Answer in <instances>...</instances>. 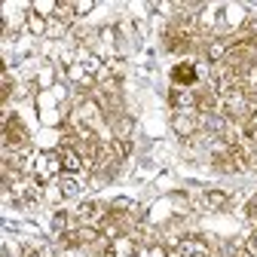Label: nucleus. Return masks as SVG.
I'll return each instance as SVG.
<instances>
[{"label": "nucleus", "instance_id": "obj_25", "mask_svg": "<svg viewBox=\"0 0 257 257\" xmlns=\"http://www.w3.org/2000/svg\"><path fill=\"white\" fill-rule=\"evenodd\" d=\"M98 37H101V43L113 46V43H116V31H113V28H98Z\"/></svg>", "mask_w": 257, "mask_h": 257}, {"label": "nucleus", "instance_id": "obj_14", "mask_svg": "<svg viewBox=\"0 0 257 257\" xmlns=\"http://www.w3.org/2000/svg\"><path fill=\"white\" fill-rule=\"evenodd\" d=\"M77 64H83V68L95 77V80H98L101 74H104V61L98 58V55H95V52H86V49H80V55H77Z\"/></svg>", "mask_w": 257, "mask_h": 257}, {"label": "nucleus", "instance_id": "obj_18", "mask_svg": "<svg viewBox=\"0 0 257 257\" xmlns=\"http://www.w3.org/2000/svg\"><path fill=\"white\" fill-rule=\"evenodd\" d=\"M223 13H227V25H230V28L248 25V13H245V7H223Z\"/></svg>", "mask_w": 257, "mask_h": 257}, {"label": "nucleus", "instance_id": "obj_29", "mask_svg": "<svg viewBox=\"0 0 257 257\" xmlns=\"http://www.w3.org/2000/svg\"><path fill=\"white\" fill-rule=\"evenodd\" d=\"M245 251H248L251 257H257V230L248 236V242H245Z\"/></svg>", "mask_w": 257, "mask_h": 257}, {"label": "nucleus", "instance_id": "obj_27", "mask_svg": "<svg viewBox=\"0 0 257 257\" xmlns=\"http://www.w3.org/2000/svg\"><path fill=\"white\" fill-rule=\"evenodd\" d=\"M34 95V83H25V86H19V92H16V101H25V98H31Z\"/></svg>", "mask_w": 257, "mask_h": 257}, {"label": "nucleus", "instance_id": "obj_4", "mask_svg": "<svg viewBox=\"0 0 257 257\" xmlns=\"http://www.w3.org/2000/svg\"><path fill=\"white\" fill-rule=\"evenodd\" d=\"M25 141H28V132H25L22 119L19 116H4V144H7V150L22 147Z\"/></svg>", "mask_w": 257, "mask_h": 257}, {"label": "nucleus", "instance_id": "obj_26", "mask_svg": "<svg viewBox=\"0 0 257 257\" xmlns=\"http://www.w3.org/2000/svg\"><path fill=\"white\" fill-rule=\"evenodd\" d=\"M245 214H248V220L257 227V196H251L248 199V205H245Z\"/></svg>", "mask_w": 257, "mask_h": 257}, {"label": "nucleus", "instance_id": "obj_13", "mask_svg": "<svg viewBox=\"0 0 257 257\" xmlns=\"http://www.w3.org/2000/svg\"><path fill=\"white\" fill-rule=\"evenodd\" d=\"M230 205V193H223V190H205L202 193V208L208 211H223Z\"/></svg>", "mask_w": 257, "mask_h": 257}, {"label": "nucleus", "instance_id": "obj_16", "mask_svg": "<svg viewBox=\"0 0 257 257\" xmlns=\"http://www.w3.org/2000/svg\"><path fill=\"white\" fill-rule=\"evenodd\" d=\"M68 77H71V80H74L80 89H89V86L95 83V77H92V74L83 68V64H77V61H74V64H68Z\"/></svg>", "mask_w": 257, "mask_h": 257}, {"label": "nucleus", "instance_id": "obj_20", "mask_svg": "<svg viewBox=\"0 0 257 257\" xmlns=\"http://www.w3.org/2000/svg\"><path fill=\"white\" fill-rule=\"evenodd\" d=\"M135 199H128V196H116L110 202V214H128V211H135Z\"/></svg>", "mask_w": 257, "mask_h": 257}, {"label": "nucleus", "instance_id": "obj_5", "mask_svg": "<svg viewBox=\"0 0 257 257\" xmlns=\"http://www.w3.org/2000/svg\"><path fill=\"white\" fill-rule=\"evenodd\" d=\"M101 233H98V227H80V230H68V233H61L58 236V242L64 245V248H80V245H89V242H95Z\"/></svg>", "mask_w": 257, "mask_h": 257}, {"label": "nucleus", "instance_id": "obj_15", "mask_svg": "<svg viewBox=\"0 0 257 257\" xmlns=\"http://www.w3.org/2000/svg\"><path fill=\"white\" fill-rule=\"evenodd\" d=\"M227 52H230V43H227V40H211V43L205 46V58H208L211 64H220L223 58H227Z\"/></svg>", "mask_w": 257, "mask_h": 257}, {"label": "nucleus", "instance_id": "obj_10", "mask_svg": "<svg viewBox=\"0 0 257 257\" xmlns=\"http://www.w3.org/2000/svg\"><path fill=\"white\" fill-rule=\"evenodd\" d=\"M214 107H217V92H214V83H208L205 89H196V113L208 116V113H214Z\"/></svg>", "mask_w": 257, "mask_h": 257}, {"label": "nucleus", "instance_id": "obj_32", "mask_svg": "<svg viewBox=\"0 0 257 257\" xmlns=\"http://www.w3.org/2000/svg\"><path fill=\"white\" fill-rule=\"evenodd\" d=\"M22 257H43V254H40L37 248H25V251H22Z\"/></svg>", "mask_w": 257, "mask_h": 257}, {"label": "nucleus", "instance_id": "obj_23", "mask_svg": "<svg viewBox=\"0 0 257 257\" xmlns=\"http://www.w3.org/2000/svg\"><path fill=\"white\" fill-rule=\"evenodd\" d=\"M10 95H13V77L10 74H4V80H0V98H10Z\"/></svg>", "mask_w": 257, "mask_h": 257}, {"label": "nucleus", "instance_id": "obj_21", "mask_svg": "<svg viewBox=\"0 0 257 257\" xmlns=\"http://www.w3.org/2000/svg\"><path fill=\"white\" fill-rule=\"evenodd\" d=\"M31 13H37V16L49 19V16H55V13H58V0H37V4L31 7Z\"/></svg>", "mask_w": 257, "mask_h": 257}, {"label": "nucleus", "instance_id": "obj_8", "mask_svg": "<svg viewBox=\"0 0 257 257\" xmlns=\"http://www.w3.org/2000/svg\"><path fill=\"white\" fill-rule=\"evenodd\" d=\"M169 104H172V110L175 113H181V110H196V92L193 89H172L169 92Z\"/></svg>", "mask_w": 257, "mask_h": 257}, {"label": "nucleus", "instance_id": "obj_12", "mask_svg": "<svg viewBox=\"0 0 257 257\" xmlns=\"http://www.w3.org/2000/svg\"><path fill=\"white\" fill-rule=\"evenodd\" d=\"M178 254H190V257H208V242L202 236H187L181 245H178Z\"/></svg>", "mask_w": 257, "mask_h": 257}, {"label": "nucleus", "instance_id": "obj_28", "mask_svg": "<svg viewBox=\"0 0 257 257\" xmlns=\"http://www.w3.org/2000/svg\"><path fill=\"white\" fill-rule=\"evenodd\" d=\"M220 257H242V251L236 245H230V242H223L220 245Z\"/></svg>", "mask_w": 257, "mask_h": 257}, {"label": "nucleus", "instance_id": "obj_19", "mask_svg": "<svg viewBox=\"0 0 257 257\" xmlns=\"http://www.w3.org/2000/svg\"><path fill=\"white\" fill-rule=\"evenodd\" d=\"M58 187H61V196H64V199H68V196H77V193L83 190V187H80V181H77L74 175H61Z\"/></svg>", "mask_w": 257, "mask_h": 257}, {"label": "nucleus", "instance_id": "obj_7", "mask_svg": "<svg viewBox=\"0 0 257 257\" xmlns=\"http://www.w3.org/2000/svg\"><path fill=\"white\" fill-rule=\"evenodd\" d=\"M199 128H205L208 138H227L230 119L223 116V113H208V116H199Z\"/></svg>", "mask_w": 257, "mask_h": 257}, {"label": "nucleus", "instance_id": "obj_11", "mask_svg": "<svg viewBox=\"0 0 257 257\" xmlns=\"http://www.w3.org/2000/svg\"><path fill=\"white\" fill-rule=\"evenodd\" d=\"M110 128H113V141H128L132 128H135V119L128 113H116V116H110Z\"/></svg>", "mask_w": 257, "mask_h": 257}, {"label": "nucleus", "instance_id": "obj_1", "mask_svg": "<svg viewBox=\"0 0 257 257\" xmlns=\"http://www.w3.org/2000/svg\"><path fill=\"white\" fill-rule=\"evenodd\" d=\"M101 113H104V110H101L98 101H89V98L80 101V104L74 107V125H80V135H83V132H95V128L101 125V119H104Z\"/></svg>", "mask_w": 257, "mask_h": 257}, {"label": "nucleus", "instance_id": "obj_30", "mask_svg": "<svg viewBox=\"0 0 257 257\" xmlns=\"http://www.w3.org/2000/svg\"><path fill=\"white\" fill-rule=\"evenodd\" d=\"M144 257H169V251H166V248H163V245H150V248H147V254H144Z\"/></svg>", "mask_w": 257, "mask_h": 257}, {"label": "nucleus", "instance_id": "obj_33", "mask_svg": "<svg viewBox=\"0 0 257 257\" xmlns=\"http://www.w3.org/2000/svg\"><path fill=\"white\" fill-rule=\"evenodd\" d=\"M251 163H254V169H257V147H254V153H251Z\"/></svg>", "mask_w": 257, "mask_h": 257}, {"label": "nucleus", "instance_id": "obj_9", "mask_svg": "<svg viewBox=\"0 0 257 257\" xmlns=\"http://www.w3.org/2000/svg\"><path fill=\"white\" fill-rule=\"evenodd\" d=\"M58 159H61V169H64V175H77V172H83L86 169V163H83V156L77 153V147H58Z\"/></svg>", "mask_w": 257, "mask_h": 257}, {"label": "nucleus", "instance_id": "obj_22", "mask_svg": "<svg viewBox=\"0 0 257 257\" xmlns=\"http://www.w3.org/2000/svg\"><path fill=\"white\" fill-rule=\"evenodd\" d=\"M77 214H80V220H98V214H101V205L98 202H83L80 208H77Z\"/></svg>", "mask_w": 257, "mask_h": 257}, {"label": "nucleus", "instance_id": "obj_2", "mask_svg": "<svg viewBox=\"0 0 257 257\" xmlns=\"http://www.w3.org/2000/svg\"><path fill=\"white\" fill-rule=\"evenodd\" d=\"M64 169H61V159H58V150L52 153V150H40L37 156H34V178L40 181V184H49L52 178H58Z\"/></svg>", "mask_w": 257, "mask_h": 257}, {"label": "nucleus", "instance_id": "obj_31", "mask_svg": "<svg viewBox=\"0 0 257 257\" xmlns=\"http://www.w3.org/2000/svg\"><path fill=\"white\" fill-rule=\"evenodd\" d=\"M61 227H68V214H64V211L55 214V230H61Z\"/></svg>", "mask_w": 257, "mask_h": 257}, {"label": "nucleus", "instance_id": "obj_17", "mask_svg": "<svg viewBox=\"0 0 257 257\" xmlns=\"http://www.w3.org/2000/svg\"><path fill=\"white\" fill-rule=\"evenodd\" d=\"M28 31L34 37H43V34H49V22L43 16H37V13H28Z\"/></svg>", "mask_w": 257, "mask_h": 257}, {"label": "nucleus", "instance_id": "obj_6", "mask_svg": "<svg viewBox=\"0 0 257 257\" xmlns=\"http://www.w3.org/2000/svg\"><path fill=\"white\" fill-rule=\"evenodd\" d=\"M196 80H199V71H196V64H193V61H181V64L172 68V83L178 89H193Z\"/></svg>", "mask_w": 257, "mask_h": 257}, {"label": "nucleus", "instance_id": "obj_24", "mask_svg": "<svg viewBox=\"0 0 257 257\" xmlns=\"http://www.w3.org/2000/svg\"><path fill=\"white\" fill-rule=\"evenodd\" d=\"M95 10V0H77V4H74V13L77 16H86V13H92Z\"/></svg>", "mask_w": 257, "mask_h": 257}, {"label": "nucleus", "instance_id": "obj_3", "mask_svg": "<svg viewBox=\"0 0 257 257\" xmlns=\"http://www.w3.org/2000/svg\"><path fill=\"white\" fill-rule=\"evenodd\" d=\"M172 128H175V135L178 138H193L196 135V128H199V113H193V110H181L172 116Z\"/></svg>", "mask_w": 257, "mask_h": 257}]
</instances>
